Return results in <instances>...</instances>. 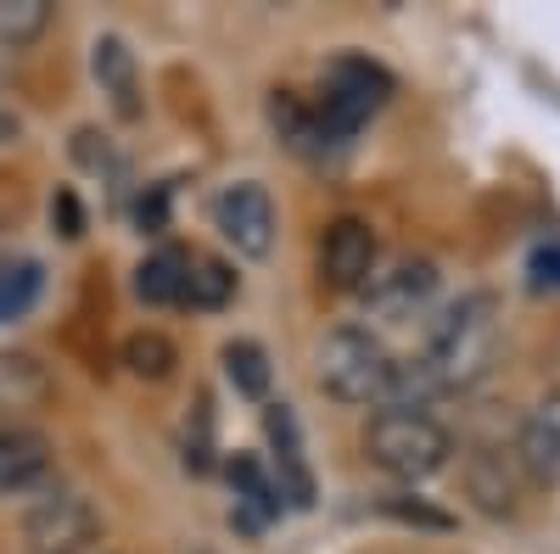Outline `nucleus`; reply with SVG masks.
<instances>
[{
	"mask_svg": "<svg viewBox=\"0 0 560 554\" xmlns=\"http://www.w3.org/2000/svg\"><path fill=\"white\" fill-rule=\"evenodd\" d=\"M438 292V269L432 263H398L387 274H376V281L364 286V303L370 314L382 319V326H404V319H415L420 308L432 303Z\"/></svg>",
	"mask_w": 560,
	"mask_h": 554,
	"instance_id": "nucleus-9",
	"label": "nucleus"
},
{
	"mask_svg": "<svg viewBox=\"0 0 560 554\" xmlns=\"http://www.w3.org/2000/svg\"><path fill=\"white\" fill-rule=\"evenodd\" d=\"M51 224L62 229L68 241H79L84 236V213H79V202H73V191H62L57 202H51Z\"/></svg>",
	"mask_w": 560,
	"mask_h": 554,
	"instance_id": "nucleus-25",
	"label": "nucleus"
},
{
	"mask_svg": "<svg viewBox=\"0 0 560 554\" xmlns=\"http://www.w3.org/2000/svg\"><path fill=\"white\" fill-rule=\"evenodd\" d=\"M45 471H51V443L34 426H0V498H12L23 487H34Z\"/></svg>",
	"mask_w": 560,
	"mask_h": 554,
	"instance_id": "nucleus-13",
	"label": "nucleus"
},
{
	"mask_svg": "<svg viewBox=\"0 0 560 554\" xmlns=\"http://www.w3.org/2000/svg\"><path fill=\"white\" fill-rule=\"evenodd\" d=\"M264 432H269V453H275V487H280V504L292 510H308L314 504V471L303 459V437H298V414L287 403H269L264 409Z\"/></svg>",
	"mask_w": 560,
	"mask_h": 554,
	"instance_id": "nucleus-8",
	"label": "nucleus"
},
{
	"mask_svg": "<svg viewBox=\"0 0 560 554\" xmlns=\"http://www.w3.org/2000/svg\"><path fill=\"white\" fill-rule=\"evenodd\" d=\"M269 123H275V134H280V146H287L292 157H325L331 152V141H325V123H319V113L303 102V96H292V90H275L269 96Z\"/></svg>",
	"mask_w": 560,
	"mask_h": 554,
	"instance_id": "nucleus-16",
	"label": "nucleus"
},
{
	"mask_svg": "<svg viewBox=\"0 0 560 554\" xmlns=\"http://www.w3.org/2000/svg\"><path fill=\"white\" fill-rule=\"evenodd\" d=\"M213 229L242 258H264L275 247V202H269V191L253 185V179L224 185V191L213 197Z\"/></svg>",
	"mask_w": 560,
	"mask_h": 554,
	"instance_id": "nucleus-6",
	"label": "nucleus"
},
{
	"mask_svg": "<svg viewBox=\"0 0 560 554\" xmlns=\"http://www.w3.org/2000/svg\"><path fill=\"white\" fill-rule=\"evenodd\" d=\"M527 269H533V286H560V241H544Z\"/></svg>",
	"mask_w": 560,
	"mask_h": 554,
	"instance_id": "nucleus-24",
	"label": "nucleus"
},
{
	"mask_svg": "<svg viewBox=\"0 0 560 554\" xmlns=\"http://www.w3.org/2000/svg\"><path fill=\"white\" fill-rule=\"evenodd\" d=\"M465 493L477 498L482 516H510L516 510V493H522V465L516 453H499V448H477L465 459Z\"/></svg>",
	"mask_w": 560,
	"mask_h": 554,
	"instance_id": "nucleus-11",
	"label": "nucleus"
},
{
	"mask_svg": "<svg viewBox=\"0 0 560 554\" xmlns=\"http://www.w3.org/2000/svg\"><path fill=\"white\" fill-rule=\"evenodd\" d=\"M39 263H12V269H0V326H12V319H23L39 297Z\"/></svg>",
	"mask_w": 560,
	"mask_h": 554,
	"instance_id": "nucleus-22",
	"label": "nucleus"
},
{
	"mask_svg": "<svg viewBox=\"0 0 560 554\" xmlns=\"http://www.w3.org/2000/svg\"><path fill=\"white\" fill-rule=\"evenodd\" d=\"M224 476H230V487H236V521L247 532H258L264 521L280 516V487H275V476L258 465L253 453H230L224 459Z\"/></svg>",
	"mask_w": 560,
	"mask_h": 554,
	"instance_id": "nucleus-14",
	"label": "nucleus"
},
{
	"mask_svg": "<svg viewBox=\"0 0 560 554\" xmlns=\"http://www.w3.org/2000/svg\"><path fill=\"white\" fill-rule=\"evenodd\" d=\"M236 297V269L219 258H191V281H185V303L191 308H224Z\"/></svg>",
	"mask_w": 560,
	"mask_h": 554,
	"instance_id": "nucleus-20",
	"label": "nucleus"
},
{
	"mask_svg": "<svg viewBox=\"0 0 560 554\" xmlns=\"http://www.w3.org/2000/svg\"><path fill=\"white\" fill-rule=\"evenodd\" d=\"M163 213H168V185H158L152 197H140V208H135V219H140V229H163Z\"/></svg>",
	"mask_w": 560,
	"mask_h": 554,
	"instance_id": "nucleus-27",
	"label": "nucleus"
},
{
	"mask_svg": "<svg viewBox=\"0 0 560 554\" xmlns=\"http://www.w3.org/2000/svg\"><path fill=\"white\" fill-rule=\"evenodd\" d=\"M516 465L527 482L538 487H555L560 482V392H549L527 421H522V437H516Z\"/></svg>",
	"mask_w": 560,
	"mask_h": 554,
	"instance_id": "nucleus-10",
	"label": "nucleus"
},
{
	"mask_svg": "<svg viewBox=\"0 0 560 554\" xmlns=\"http://www.w3.org/2000/svg\"><path fill=\"white\" fill-rule=\"evenodd\" d=\"M393 369H398V358L387 353V342L359 326H342L314 347V376H319L325 398H337V403H382Z\"/></svg>",
	"mask_w": 560,
	"mask_h": 554,
	"instance_id": "nucleus-3",
	"label": "nucleus"
},
{
	"mask_svg": "<svg viewBox=\"0 0 560 554\" xmlns=\"http://www.w3.org/2000/svg\"><path fill=\"white\" fill-rule=\"evenodd\" d=\"M12 141H18V118L0 107V146H12Z\"/></svg>",
	"mask_w": 560,
	"mask_h": 554,
	"instance_id": "nucleus-28",
	"label": "nucleus"
},
{
	"mask_svg": "<svg viewBox=\"0 0 560 554\" xmlns=\"http://www.w3.org/2000/svg\"><path fill=\"white\" fill-rule=\"evenodd\" d=\"M387 516H398V521H420V527H448V516L443 510H427V504H409V498H387Z\"/></svg>",
	"mask_w": 560,
	"mask_h": 554,
	"instance_id": "nucleus-26",
	"label": "nucleus"
},
{
	"mask_svg": "<svg viewBox=\"0 0 560 554\" xmlns=\"http://www.w3.org/2000/svg\"><path fill=\"white\" fill-rule=\"evenodd\" d=\"M51 28V0H0V45L23 51Z\"/></svg>",
	"mask_w": 560,
	"mask_h": 554,
	"instance_id": "nucleus-19",
	"label": "nucleus"
},
{
	"mask_svg": "<svg viewBox=\"0 0 560 554\" xmlns=\"http://www.w3.org/2000/svg\"><path fill=\"white\" fill-rule=\"evenodd\" d=\"M224 376L242 398H264L269 392V353L258 342H224Z\"/></svg>",
	"mask_w": 560,
	"mask_h": 554,
	"instance_id": "nucleus-21",
	"label": "nucleus"
},
{
	"mask_svg": "<svg viewBox=\"0 0 560 554\" xmlns=\"http://www.w3.org/2000/svg\"><path fill=\"white\" fill-rule=\"evenodd\" d=\"M393 96V73L370 57H337L325 68V90H319V123H325V141L342 146L370 123V113H382Z\"/></svg>",
	"mask_w": 560,
	"mask_h": 554,
	"instance_id": "nucleus-4",
	"label": "nucleus"
},
{
	"mask_svg": "<svg viewBox=\"0 0 560 554\" xmlns=\"http://www.w3.org/2000/svg\"><path fill=\"white\" fill-rule=\"evenodd\" d=\"M185 281H191V258L179 247H158L135 269V297L152 308H174V303H185Z\"/></svg>",
	"mask_w": 560,
	"mask_h": 554,
	"instance_id": "nucleus-17",
	"label": "nucleus"
},
{
	"mask_svg": "<svg viewBox=\"0 0 560 554\" xmlns=\"http://www.w3.org/2000/svg\"><path fill=\"white\" fill-rule=\"evenodd\" d=\"M493 358H499V303L488 292H471L432 326V347L420 364L432 369L438 387H471L493 369Z\"/></svg>",
	"mask_w": 560,
	"mask_h": 554,
	"instance_id": "nucleus-1",
	"label": "nucleus"
},
{
	"mask_svg": "<svg viewBox=\"0 0 560 554\" xmlns=\"http://www.w3.org/2000/svg\"><path fill=\"white\" fill-rule=\"evenodd\" d=\"M57 398V381L34 353H0V414H34Z\"/></svg>",
	"mask_w": 560,
	"mask_h": 554,
	"instance_id": "nucleus-15",
	"label": "nucleus"
},
{
	"mask_svg": "<svg viewBox=\"0 0 560 554\" xmlns=\"http://www.w3.org/2000/svg\"><path fill=\"white\" fill-rule=\"evenodd\" d=\"M376 258H382V247L364 219H337L319 241V274L331 292H364L376 281Z\"/></svg>",
	"mask_w": 560,
	"mask_h": 554,
	"instance_id": "nucleus-7",
	"label": "nucleus"
},
{
	"mask_svg": "<svg viewBox=\"0 0 560 554\" xmlns=\"http://www.w3.org/2000/svg\"><path fill=\"white\" fill-rule=\"evenodd\" d=\"M90 73H96L102 96L113 102L118 118H140V68H135V51L118 34H102L90 45Z\"/></svg>",
	"mask_w": 560,
	"mask_h": 554,
	"instance_id": "nucleus-12",
	"label": "nucleus"
},
{
	"mask_svg": "<svg viewBox=\"0 0 560 554\" xmlns=\"http://www.w3.org/2000/svg\"><path fill=\"white\" fill-rule=\"evenodd\" d=\"M185 465L197 476L213 465V409H208V398H197V426L185 432Z\"/></svg>",
	"mask_w": 560,
	"mask_h": 554,
	"instance_id": "nucleus-23",
	"label": "nucleus"
},
{
	"mask_svg": "<svg viewBox=\"0 0 560 554\" xmlns=\"http://www.w3.org/2000/svg\"><path fill=\"white\" fill-rule=\"evenodd\" d=\"M364 453H370V465L387 471L393 482H427L448 465L454 437L427 409H382V414H370V426H364Z\"/></svg>",
	"mask_w": 560,
	"mask_h": 554,
	"instance_id": "nucleus-2",
	"label": "nucleus"
},
{
	"mask_svg": "<svg viewBox=\"0 0 560 554\" xmlns=\"http://www.w3.org/2000/svg\"><path fill=\"white\" fill-rule=\"evenodd\" d=\"M96 532L102 516L84 493H45L23 516V538L34 543V554H79L84 543H96Z\"/></svg>",
	"mask_w": 560,
	"mask_h": 554,
	"instance_id": "nucleus-5",
	"label": "nucleus"
},
{
	"mask_svg": "<svg viewBox=\"0 0 560 554\" xmlns=\"http://www.w3.org/2000/svg\"><path fill=\"white\" fill-rule=\"evenodd\" d=\"M124 364H129V376H140V381H168L179 353H174V342L163 331H135V337H124Z\"/></svg>",
	"mask_w": 560,
	"mask_h": 554,
	"instance_id": "nucleus-18",
	"label": "nucleus"
}]
</instances>
